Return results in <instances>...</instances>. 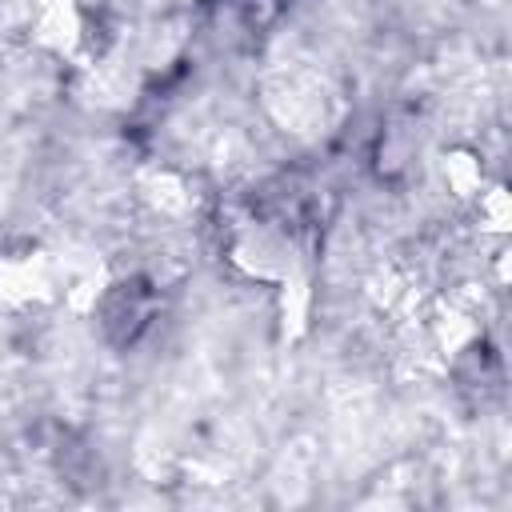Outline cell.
<instances>
[{
    "instance_id": "obj_1",
    "label": "cell",
    "mask_w": 512,
    "mask_h": 512,
    "mask_svg": "<svg viewBox=\"0 0 512 512\" xmlns=\"http://www.w3.org/2000/svg\"><path fill=\"white\" fill-rule=\"evenodd\" d=\"M236 264L256 276H288V248L268 232H248L236 244Z\"/></svg>"
},
{
    "instance_id": "obj_2",
    "label": "cell",
    "mask_w": 512,
    "mask_h": 512,
    "mask_svg": "<svg viewBox=\"0 0 512 512\" xmlns=\"http://www.w3.org/2000/svg\"><path fill=\"white\" fill-rule=\"evenodd\" d=\"M76 32H80V20H76V8L72 0H44L40 8V20H36V36L48 44V48H72L76 44Z\"/></svg>"
},
{
    "instance_id": "obj_3",
    "label": "cell",
    "mask_w": 512,
    "mask_h": 512,
    "mask_svg": "<svg viewBox=\"0 0 512 512\" xmlns=\"http://www.w3.org/2000/svg\"><path fill=\"white\" fill-rule=\"evenodd\" d=\"M48 288V276L40 264L32 260H8L0 264V296L8 300H28V296H40Z\"/></svg>"
},
{
    "instance_id": "obj_4",
    "label": "cell",
    "mask_w": 512,
    "mask_h": 512,
    "mask_svg": "<svg viewBox=\"0 0 512 512\" xmlns=\"http://www.w3.org/2000/svg\"><path fill=\"white\" fill-rule=\"evenodd\" d=\"M304 316H308V284L300 276H284V328L292 336H300Z\"/></svg>"
},
{
    "instance_id": "obj_5",
    "label": "cell",
    "mask_w": 512,
    "mask_h": 512,
    "mask_svg": "<svg viewBox=\"0 0 512 512\" xmlns=\"http://www.w3.org/2000/svg\"><path fill=\"white\" fill-rule=\"evenodd\" d=\"M148 200L152 204H160L164 212H180L184 204H188V196H184V188H180V180L176 176H168V172H160V176H148Z\"/></svg>"
},
{
    "instance_id": "obj_6",
    "label": "cell",
    "mask_w": 512,
    "mask_h": 512,
    "mask_svg": "<svg viewBox=\"0 0 512 512\" xmlns=\"http://www.w3.org/2000/svg\"><path fill=\"white\" fill-rule=\"evenodd\" d=\"M444 168H448V184H452V192H460V196H468V192L480 184V164H476L468 152H452Z\"/></svg>"
},
{
    "instance_id": "obj_7",
    "label": "cell",
    "mask_w": 512,
    "mask_h": 512,
    "mask_svg": "<svg viewBox=\"0 0 512 512\" xmlns=\"http://www.w3.org/2000/svg\"><path fill=\"white\" fill-rule=\"evenodd\" d=\"M484 216H488V228L504 232L512 224V204H508V192L504 188H492L488 200H484Z\"/></svg>"
},
{
    "instance_id": "obj_8",
    "label": "cell",
    "mask_w": 512,
    "mask_h": 512,
    "mask_svg": "<svg viewBox=\"0 0 512 512\" xmlns=\"http://www.w3.org/2000/svg\"><path fill=\"white\" fill-rule=\"evenodd\" d=\"M100 284H104V272L96 268V272H88L72 292H68V304L76 308V312H84L88 304H96V296H100Z\"/></svg>"
}]
</instances>
